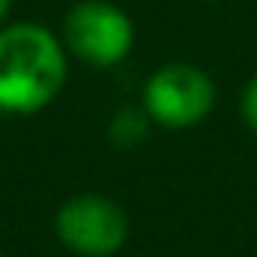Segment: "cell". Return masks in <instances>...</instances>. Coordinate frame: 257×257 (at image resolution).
I'll return each mask as SVG.
<instances>
[{
    "label": "cell",
    "instance_id": "1",
    "mask_svg": "<svg viewBox=\"0 0 257 257\" xmlns=\"http://www.w3.org/2000/svg\"><path fill=\"white\" fill-rule=\"evenodd\" d=\"M69 81L63 39L36 24L15 21L0 27V111L30 117L48 108Z\"/></svg>",
    "mask_w": 257,
    "mask_h": 257
},
{
    "label": "cell",
    "instance_id": "6",
    "mask_svg": "<svg viewBox=\"0 0 257 257\" xmlns=\"http://www.w3.org/2000/svg\"><path fill=\"white\" fill-rule=\"evenodd\" d=\"M239 114H242L245 126L257 135V75L248 81V84H245V90H242V99H239Z\"/></svg>",
    "mask_w": 257,
    "mask_h": 257
},
{
    "label": "cell",
    "instance_id": "4",
    "mask_svg": "<svg viewBox=\"0 0 257 257\" xmlns=\"http://www.w3.org/2000/svg\"><path fill=\"white\" fill-rule=\"evenodd\" d=\"M54 233L78 257H111L128 242V215L105 194L81 192L60 203Z\"/></svg>",
    "mask_w": 257,
    "mask_h": 257
},
{
    "label": "cell",
    "instance_id": "2",
    "mask_svg": "<svg viewBox=\"0 0 257 257\" xmlns=\"http://www.w3.org/2000/svg\"><path fill=\"white\" fill-rule=\"evenodd\" d=\"M215 99H218V90L212 75L194 63L177 60V63L159 66L147 78L141 108L156 126L180 132V128L200 126L212 114Z\"/></svg>",
    "mask_w": 257,
    "mask_h": 257
},
{
    "label": "cell",
    "instance_id": "5",
    "mask_svg": "<svg viewBox=\"0 0 257 257\" xmlns=\"http://www.w3.org/2000/svg\"><path fill=\"white\" fill-rule=\"evenodd\" d=\"M150 126H153V120L147 117L144 108H120L108 123V138H111L114 147L132 150L147 138Z\"/></svg>",
    "mask_w": 257,
    "mask_h": 257
},
{
    "label": "cell",
    "instance_id": "7",
    "mask_svg": "<svg viewBox=\"0 0 257 257\" xmlns=\"http://www.w3.org/2000/svg\"><path fill=\"white\" fill-rule=\"evenodd\" d=\"M9 12H12V0H0V27L6 24V18H9Z\"/></svg>",
    "mask_w": 257,
    "mask_h": 257
},
{
    "label": "cell",
    "instance_id": "8",
    "mask_svg": "<svg viewBox=\"0 0 257 257\" xmlns=\"http://www.w3.org/2000/svg\"><path fill=\"white\" fill-rule=\"evenodd\" d=\"M0 257H3V254H0Z\"/></svg>",
    "mask_w": 257,
    "mask_h": 257
},
{
    "label": "cell",
    "instance_id": "3",
    "mask_svg": "<svg viewBox=\"0 0 257 257\" xmlns=\"http://www.w3.org/2000/svg\"><path fill=\"white\" fill-rule=\"evenodd\" d=\"M66 51L96 69L120 66L135 48V24L111 0H78L63 18Z\"/></svg>",
    "mask_w": 257,
    "mask_h": 257
}]
</instances>
